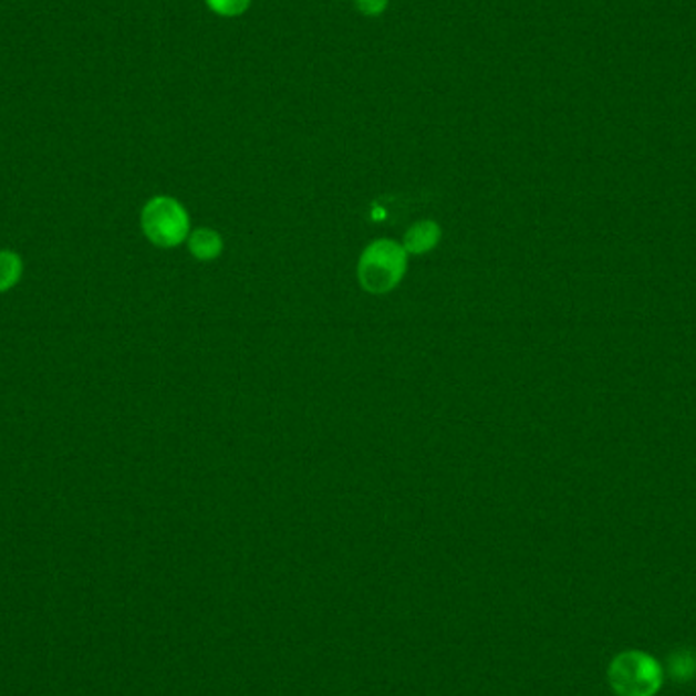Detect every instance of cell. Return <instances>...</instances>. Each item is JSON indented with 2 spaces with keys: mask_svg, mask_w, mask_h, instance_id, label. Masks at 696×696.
<instances>
[{
  "mask_svg": "<svg viewBox=\"0 0 696 696\" xmlns=\"http://www.w3.org/2000/svg\"><path fill=\"white\" fill-rule=\"evenodd\" d=\"M356 9L367 17H380L385 13L389 0H355Z\"/></svg>",
  "mask_w": 696,
  "mask_h": 696,
  "instance_id": "9",
  "label": "cell"
},
{
  "mask_svg": "<svg viewBox=\"0 0 696 696\" xmlns=\"http://www.w3.org/2000/svg\"><path fill=\"white\" fill-rule=\"evenodd\" d=\"M206 4L218 17L232 19V17H241V14L247 13L251 7V0H206Z\"/></svg>",
  "mask_w": 696,
  "mask_h": 696,
  "instance_id": "8",
  "label": "cell"
},
{
  "mask_svg": "<svg viewBox=\"0 0 696 696\" xmlns=\"http://www.w3.org/2000/svg\"><path fill=\"white\" fill-rule=\"evenodd\" d=\"M443 237V230L434 220H419L407 230L404 239V249L407 254H424L432 251Z\"/></svg>",
  "mask_w": 696,
  "mask_h": 696,
  "instance_id": "4",
  "label": "cell"
},
{
  "mask_svg": "<svg viewBox=\"0 0 696 696\" xmlns=\"http://www.w3.org/2000/svg\"><path fill=\"white\" fill-rule=\"evenodd\" d=\"M671 674L678 681H688L696 674L695 654L690 652H676L671 658Z\"/></svg>",
  "mask_w": 696,
  "mask_h": 696,
  "instance_id": "7",
  "label": "cell"
},
{
  "mask_svg": "<svg viewBox=\"0 0 696 696\" xmlns=\"http://www.w3.org/2000/svg\"><path fill=\"white\" fill-rule=\"evenodd\" d=\"M23 273L21 257L13 251H0V292L14 288Z\"/></svg>",
  "mask_w": 696,
  "mask_h": 696,
  "instance_id": "6",
  "label": "cell"
},
{
  "mask_svg": "<svg viewBox=\"0 0 696 696\" xmlns=\"http://www.w3.org/2000/svg\"><path fill=\"white\" fill-rule=\"evenodd\" d=\"M141 227L145 237L162 249L178 247L190 237V218L186 208L169 196H157L145 204Z\"/></svg>",
  "mask_w": 696,
  "mask_h": 696,
  "instance_id": "3",
  "label": "cell"
},
{
  "mask_svg": "<svg viewBox=\"0 0 696 696\" xmlns=\"http://www.w3.org/2000/svg\"><path fill=\"white\" fill-rule=\"evenodd\" d=\"M188 249L198 261H212L222 253V239L212 228H200L188 237Z\"/></svg>",
  "mask_w": 696,
  "mask_h": 696,
  "instance_id": "5",
  "label": "cell"
},
{
  "mask_svg": "<svg viewBox=\"0 0 696 696\" xmlns=\"http://www.w3.org/2000/svg\"><path fill=\"white\" fill-rule=\"evenodd\" d=\"M407 269L404 245L381 239L371 242L359 259V281L368 293H387L399 285Z\"/></svg>",
  "mask_w": 696,
  "mask_h": 696,
  "instance_id": "2",
  "label": "cell"
},
{
  "mask_svg": "<svg viewBox=\"0 0 696 696\" xmlns=\"http://www.w3.org/2000/svg\"><path fill=\"white\" fill-rule=\"evenodd\" d=\"M609 684L617 696H656L664 684L658 659L642 650H625L609 664Z\"/></svg>",
  "mask_w": 696,
  "mask_h": 696,
  "instance_id": "1",
  "label": "cell"
}]
</instances>
